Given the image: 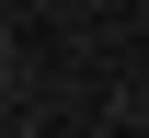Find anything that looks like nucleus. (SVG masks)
<instances>
[{
    "mask_svg": "<svg viewBox=\"0 0 149 138\" xmlns=\"http://www.w3.org/2000/svg\"><path fill=\"white\" fill-rule=\"evenodd\" d=\"M0 81H12V12H0Z\"/></svg>",
    "mask_w": 149,
    "mask_h": 138,
    "instance_id": "1",
    "label": "nucleus"
},
{
    "mask_svg": "<svg viewBox=\"0 0 149 138\" xmlns=\"http://www.w3.org/2000/svg\"><path fill=\"white\" fill-rule=\"evenodd\" d=\"M0 138H12V127H0Z\"/></svg>",
    "mask_w": 149,
    "mask_h": 138,
    "instance_id": "2",
    "label": "nucleus"
}]
</instances>
